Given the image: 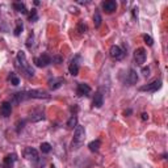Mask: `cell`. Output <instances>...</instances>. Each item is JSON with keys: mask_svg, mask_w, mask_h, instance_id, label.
Wrapping results in <instances>:
<instances>
[{"mask_svg": "<svg viewBox=\"0 0 168 168\" xmlns=\"http://www.w3.org/2000/svg\"><path fill=\"white\" fill-rule=\"evenodd\" d=\"M79 59H80L79 55H75V57L72 58L70 66H69V71L72 76H76L77 74H79V67H80L79 66Z\"/></svg>", "mask_w": 168, "mask_h": 168, "instance_id": "obj_10", "label": "cell"}, {"mask_svg": "<svg viewBox=\"0 0 168 168\" xmlns=\"http://www.w3.org/2000/svg\"><path fill=\"white\" fill-rule=\"evenodd\" d=\"M22 29H24V25H22V21L21 20H16V28H15V32L13 34L15 36H20Z\"/></svg>", "mask_w": 168, "mask_h": 168, "instance_id": "obj_21", "label": "cell"}, {"mask_svg": "<svg viewBox=\"0 0 168 168\" xmlns=\"http://www.w3.org/2000/svg\"><path fill=\"white\" fill-rule=\"evenodd\" d=\"M84 138H86V130L84 127L77 125L74 130V141H72V148H79V146H82L84 142Z\"/></svg>", "mask_w": 168, "mask_h": 168, "instance_id": "obj_2", "label": "cell"}, {"mask_svg": "<svg viewBox=\"0 0 168 168\" xmlns=\"http://www.w3.org/2000/svg\"><path fill=\"white\" fill-rule=\"evenodd\" d=\"M45 120V112L43 109L38 108V109H33L29 114V121L30 122H38V121H42Z\"/></svg>", "mask_w": 168, "mask_h": 168, "instance_id": "obj_7", "label": "cell"}, {"mask_svg": "<svg viewBox=\"0 0 168 168\" xmlns=\"http://www.w3.org/2000/svg\"><path fill=\"white\" fill-rule=\"evenodd\" d=\"M26 96H28V100L29 99H50V95L47 91L45 89H29L26 91Z\"/></svg>", "mask_w": 168, "mask_h": 168, "instance_id": "obj_3", "label": "cell"}, {"mask_svg": "<svg viewBox=\"0 0 168 168\" xmlns=\"http://www.w3.org/2000/svg\"><path fill=\"white\" fill-rule=\"evenodd\" d=\"M11 113H12V104L9 101H3L0 104V117L7 118L11 116Z\"/></svg>", "mask_w": 168, "mask_h": 168, "instance_id": "obj_9", "label": "cell"}, {"mask_svg": "<svg viewBox=\"0 0 168 168\" xmlns=\"http://www.w3.org/2000/svg\"><path fill=\"white\" fill-rule=\"evenodd\" d=\"M143 41L146 42L148 46H153V45H154V40H153V38H151L148 34H144V36H143Z\"/></svg>", "mask_w": 168, "mask_h": 168, "instance_id": "obj_27", "label": "cell"}, {"mask_svg": "<svg viewBox=\"0 0 168 168\" xmlns=\"http://www.w3.org/2000/svg\"><path fill=\"white\" fill-rule=\"evenodd\" d=\"M33 41H34V34H33V33H30L29 37H28V40H26V47H28V49H32Z\"/></svg>", "mask_w": 168, "mask_h": 168, "instance_id": "obj_26", "label": "cell"}, {"mask_svg": "<svg viewBox=\"0 0 168 168\" xmlns=\"http://www.w3.org/2000/svg\"><path fill=\"white\" fill-rule=\"evenodd\" d=\"M13 9L16 11V12H20L22 15H26L28 13V9L25 7V4L21 3V2H15L13 3Z\"/></svg>", "mask_w": 168, "mask_h": 168, "instance_id": "obj_18", "label": "cell"}, {"mask_svg": "<svg viewBox=\"0 0 168 168\" xmlns=\"http://www.w3.org/2000/svg\"><path fill=\"white\" fill-rule=\"evenodd\" d=\"M160 87H161V80L156 79L154 82L146 84V86L139 87V91H141V92H156L158 89H160Z\"/></svg>", "mask_w": 168, "mask_h": 168, "instance_id": "obj_4", "label": "cell"}, {"mask_svg": "<svg viewBox=\"0 0 168 168\" xmlns=\"http://www.w3.org/2000/svg\"><path fill=\"white\" fill-rule=\"evenodd\" d=\"M8 79H9V82H11L12 86H19V84H20V79L13 74V72H11V75H9Z\"/></svg>", "mask_w": 168, "mask_h": 168, "instance_id": "obj_24", "label": "cell"}, {"mask_svg": "<svg viewBox=\"0 0 168 168\" xmlns=\"http://www.w3.org/2000/svg\"><path fill=\"white\" fill-rule=\"evenodd\" d=\"M109 54H110V57L113 58V59H116V60H121L122 58L125 57L124 50H122L120 46H117V45H113V46L110 47Z\"/></svg>", "mask_w": 168, "mask_h": 168, "instance_id": "obj_8", "label": "cell"}, {"mask_svg": "<svg viewBox=\"0 0 168 168\" xmlns=\"http://www.w3.org/2000/svg\"><path fill=\"white\" fill-rule=\"evenodd\" d=\"M71 9V12H75V13H77V9L76 8H70Z\"/></svg>", "mask_w": 168, "mask_h": 168, "instance_id": "obj_32", "label": "cell"}, {"mask_svg": "<svg viewBox=\"0 0 168 168\" xmlns=\"http://www.w3.org/2000/svg\"><path fill=\"white\" fill-rule=\"evenodd\" d=\"M103 9L106 13H113L117 9V3L114 0H106V2L103 3Z\"/></svg>", "mask_w": 168, "mask_h": 168, "instance_id": "obj_13", "label": "cell"}, {"mask_svg": "<svg viewBox=\"0 0 168 168\" xmlns=\"http://www.w3.org/2000/svg\"><path fill=\"white\" fill-rule=\"evenodd\" d=\"M38 20V13H37V9L36 8H33L30 11V13H29V21L30 22H36Z\"/></svg>", "mask_w": 168, "mask_h": 168, "instance_id": "obj_25", "label": "cell"}, {"mask_svg": "<svg viewBox=\"0 0 168 168\" xmlns=\"http://www.w3.org/2000/svg\"><path fill=\"white\" fill-rule=\"evenodd\" d=\"M17 63H19V67L25 72L28 76H34V70H33L29 66V63H28L26 55H25V53L22 51V50H20V51L17 53Z\"/></svg>", "mask_w": 168, "mask_h": 168, "instance_id": "obj_1", "label": "cell"}, {"mask_svg": "<svg viewBox=\"0 0 168 168\" xmlns=\"http://www.w3.org/2000/svg\"><path fill=\"white\" fill-rule=\"evenodd\" d=\"M142 74L144 76H148L150 75V69H148V67H143V69H142Z\"/></svg>", "mask_w": 168, "mask_h": 168, "instance_id": "obj_30", "label": "cell"}, {"mask_svg": "<svg viewBox=\"0 0 168 168\" xmlns=\"http://www.w3.org/2000/svg\"><path fill=\"white\" fill-rule=\"evenodd\" d=\"M101 21H103V19H101V16H100V13L99 12H95V15H93L95 28H100V25H101Z\"/></svg>", "mask_w": 168, "mask_h": 168, "instance_id": "obj_22", "label": "cell"}, {"mask_svg": "<svg viewBox=\"0 0 168 168\" xmlns=\"http://www.w3.org/2000/svg\"><path fill=\"white\" fill-rule=\"evenodd\" d=\"M34 63L37 67H47L50 63H51V57H50L49 54L43 53L42 55H40V57L34 58Z\"/></svg>", "mask_w": 168, "mask_h": 168, "instance_id": "obj_6", "label": "cell"}, {"mask_svg": "<svg viewBox=\"0 0 168 168\" xmlns=\"http://www.w3.org/2000/svg\"><path fill=\"white\" fill-rule=\"evenodd\" d=\"M51 62L59 64V63H62V62H63V58L60 57V55H54V57L51 58Z\"/></svg>", "mask_w": 168, "mask_h": 168, "instance_id": "obj_29", "label": "cell"}, {"mask_svg": "<svg viewBox=\"0 0 168 168\" xmlns=\"http://www.w3.org/2000/svg\"><path fill=\"white\" fill-rule=\"evenodd\" d=\"M95 108H101L104 105V96L101 92H96L95 93V97H93V101H92Z\"/></svg>", "mask_w": 168, "mask_h": 168, "instance_id": "obj_17", "label": "cell"}, {"mask_svg": "<svg viewBox=\"0 0 168 168\" xmlns=\"http://www.w3.org/2000/svg\"><path fill=\"white\" fill-rule=\"evenodd\" d=\"M63 77H53V79H49L47 84H49V87L50 89H53V91H55V89H58L60 86L63 84Z\"/></svg>", "mask_w": 168, "mask_h": 168, "instance_id": "obj_16", "label": "cell"}, {"mask_svg": "<svg viewBox=\"0 0 168 168\" xmlns=\"http://www.w3.org/2000/svg\"><path fill=\"white\" fill-rule=\"evenodd\" d=\"M146 59H147V53L143 47H138L135 51H134V60H135L137 64L142 66L144 62H146Z\"/></svg>", "mask_w": 168, "mask_h": 168, "instance_id": "obj_5", "label": "cell"}, {"mask_svg": "<svg viewBox=\"0 0 168 168\" xmlns=\"http://www.w3.org/2000/svg\"><path fill=\"white\" fill-rule=\"evenodd\" d=\"M100 147H101V142H100V139H95V141L88 143V148L91 150L92 153H97V151L100 150Z\"/></svg>", "mask_w": 168, "mask_h": 168, "instance_id": "obj_19", "label": "cell"}, {"mask_svg": "<svg viewBox=\"0 0 168 168\" xmlns=\"http://www.w3.org/2000/svg\"><path fill=\"white\" fill-rule=\"evenodd\" d=\"M24 158H26L28 160H32V161H37L38 160V151L33 147H26L24 150Z\"/></svg>", "mask_w": 168, "mask_h": 168, "instance_id": "obj_11", "label": "cell"}, {"mask_svg": "<svg viewBox=\"0 0 168 168\" xmlns=\"http://www.w3.org/2000/svg\"><path fill=\"white\" fill-rule=\"evenodd\" d=\"M125 82L129 84V86H134V84H137V82H138V74H137V71L133 70V69L129 70Z\"/></svg>", "mask_w": 168, "mask_h": 168, "instance_id": "obj_14", "label": "cell"}, {"mask_svg": "<svg viewBox=\"0 0 168 168\" xmlns=\"http://www.w3.org/2000/svg\"><path fill=\"white\" fill-rule=\"evenodd\" d=\"M76 93H77V96H88L91 93V87L86 83H79L76 88Z\"/></svg>", "mask_w": 168, "mask_h": 168, "instance_id": "obj_12", "label": "cell"}, {"mask_svg": "<svg viewBox=\"0 0 168 168\" xmlns=\"http://www.w3.org/2000/svg\"><path fill=\"white\" fill-rule=\"evenodd\" d=\"M16 159L17 158H16L15 154H8L3 160V167L4 168H13V166L16 163Z\"/></svg>", "mask_w": 168, "mask_h": 168, "instance_id": "obj_15", "label": "cell"}, {"mask_svg": "<svg viewBox=\"0 0 168 168\" xmlns=\"http://www.w3.org/2000/svg\"><path fill=\"white\" fill-rule=\"evenodd\" d=\"M77 126V117L74 114V116H71L69 121H67V127L69 129H75Z\"/></svg>", "mask_w": 168, "mask_h": 168, "instance_id": "obj_20", "label": "cell"}, {"mask_svg": "<svg viewBox=\"0 0 168 168\" xmlns=\"http://www.w3.org/2000/svg\"><path fill=\"white\" fill-rule=\"evenodd\" d=\"M142 120H143V121L148 120V114H147V113H142Z\"/></svg>", "mask_w": 168, "mask_h": 168, "instance_id": "obj_31", "label": "cell"}, {"mask_svg": "<svg viewBox=\"0 0 168 168\" xmlns=\"http://www.w3.org/2000/svg\"><path fill=\"white\" fill-rule=\"evenodd\" d=\"M86 30H87L86 24H84V22H79V24H77V32L83 34V33H86Z\"/></svg>", "mask_w": 168, "mask_h": 168, "instance_id": "obj_28", "label": "cell"}, {"mask_svg": "<svg viewBox=\"0 0 168 168\" xmlns=\"http://www.w3.org/2000/svg\"><path fill=\"white\" fill-rule=\"evenodd\" d=\"M40 150H41V153H42V154H49L50 151H51V146H50V143L43 142V143H41Z\"/></svg>", "mask_w": 168, "mask_h": 168, "instance_id": "obj_23", "label": "cell"}]
</instances>
